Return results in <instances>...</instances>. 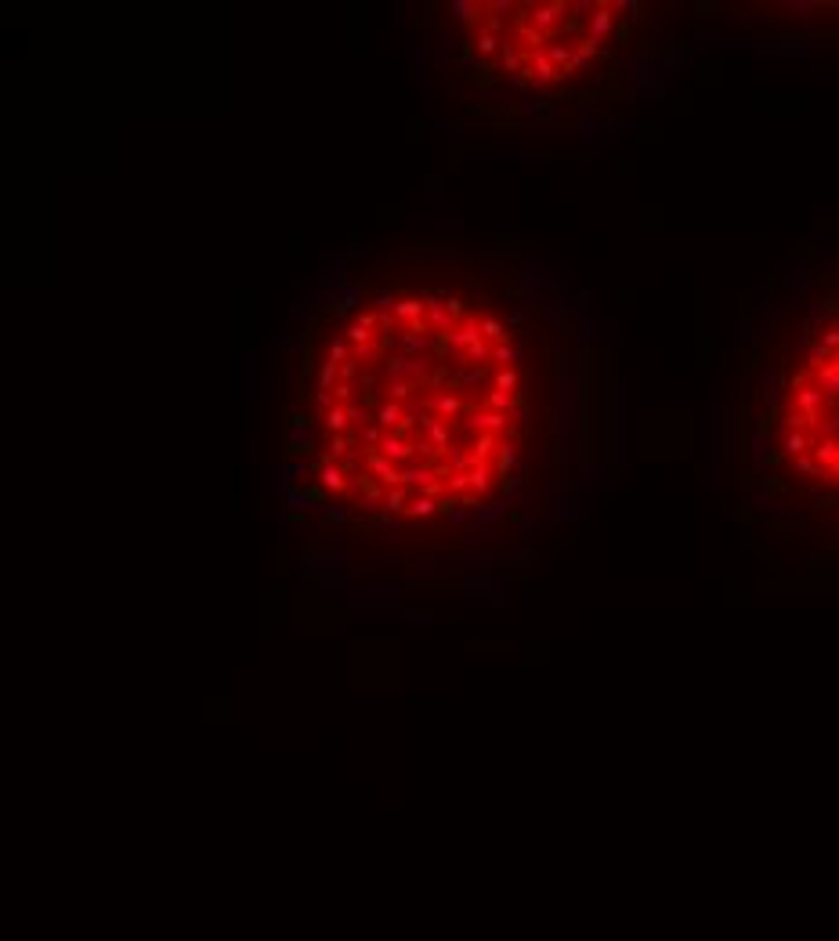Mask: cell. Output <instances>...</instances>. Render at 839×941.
Segmentation results:
<instances>
[{
	"label": "cell",
	"mask_w": 839,
	"mask_h": 941,
	"mask_svg": "<svg viewBox=\"0 0 839 941\" xmlns=\"http://www.w3.org/2000/svg\"><path fill=\"white\" fill-rule=\"evenodd\" d=\"M452 18L459 25H474L485 18V4H478V0H452Z\"/></svg>",
	"instance_id": "cell-12"
},
{
	"label": "cell",
	"mask_w": 839,
	"mask_h": 941,
	"mask_svg": "<svg viewBox=\"0 0 839 941\" xmlns=\"http://www.w3.org/2000/svg\"><path fill=\"white\" fill-rule=\"evenodd\" d=\"M517 22H514V40L521 44V51H543L546 47V33H539V29L528 22V8H517Z\"/></svg>",
	"instance_id": "cell-6"
},
{
	"label": "cell",
	"mask_w": 839,
	"mask_h": 941,
	"mask_svg": "<svg viewBox=\"0 0 839 941\" xmlns=\"http://www.w3.org/2000/svg\"><path fill=\"white\" fill-rule=\"evenodd\" d=\"M372 420H377L387 434H394V431L401 427V420H406V410H401V402H391V398H387V402L377 405V417H372Z\"/></svg>",
	"instance_id": "cell-10"
},
{
	"label": "cell",
	"mask_w": 839,
	"mask_h": 941,
	"mask_svg": "<svg viewBox=\"0 0 839 941\" xmlns=\"http://www.w3.org/2000/svg\"><path fill=\"white\" fill-rule=\"evenodd\" d=\"M355 326H362V330H369V333H380V316L377 311H358V319H355Z\"/></svg>",
	"instance_id": "cell-40"
},
{
	"label": "cell",
	"mask_w": 839,
	"mask_h": 941,
	"mask_svg": "<svg viewBox=\"0 0 839 941\" xmlns=\"http://www.w3.org/2000/svg\"><path fill=\"white\" fill-rule=\"evenodd\" d=\"M430 369H434V366H430L427 359H409V369H406V376H409V381H416V384H423L427 376H430Z\"/></svg>",
	"instance_id": "cell-36"
},
{
	"label": "cell",
	"mask_w": 839,
	"mask_h": 941,
	"mask_svg": "<svg viewBox=\"0 0 839 941\" xmlns=\"http://www.w3.org/2000/svg\"><path fill=\"white\" fill-rule=\"evenodd\" d=\"M427 316V301H420V297H398V304H394V319L406 326V323H416V319H423Z\"/></svg>",
	"instance_id": "cell-13"
},
{
	"label": "cell",
	"mask_w": 839,
	"mask_h": 941,
	"mask_svg": "<svg viewBox=\"0 0 839 941\" xmlns=\"http://www.w3.org/2000/svg\"><path fill=\"white\" fill-rule=\"evenodd\" d=\"M485 381H488V369L485 366H467V369H456L452 373V388H459V391H474Z\"/></svg>",
	"instance_id": "cell-14"
},
{
	"label": "cell",
	"mask_w": 839,
	"mask_h": 941,
	"mask_svg": "<svg viewBox=\"0 0 839 941\" xmlns=\"http://www.w3.org/2000/svg\"><path fill=\"white\" fill-rule=\"evenodd\" d=\"M434 478V467H427V463H406L401 467V485H416V489H427Z\"/></svg>",
	"instance_id": "cell-15"
},
{
	"label": "cell",
	"mask_w": 839,
	"mask_h": 941,
	"mask_svg": "<svg viewBox=\"0 0 839 941\" xmlns=\"http://www.w3.org/2000/svg\"><path fill=\"white\" fill-rule=\"evenodd\" d=\"M329 362H336V366H344L348 359H351V348H348V340H333L329 344V355H326Z\"/></svg>",
	"instance_id": "cell-38"
},
{
	"label": "cell",
	"mask_w": 839,
	"mask_h": 941,
	"mask_svg": "<svg viewBox=\"0 0 839 941\" xmlns=\"http://www.w3.org/2000/svg\"><path fill=\"white\" fill-rule=\"evenodd\" d=\"M319 485H322L326 492L340 496V492H348V489H351V478L344 475V467H340V463H333V467H322V470H319Z\"/></svg>",
	"instance_id": "cell-11"
},
{
	"label": "cell",
	"mask_w": 839,
	"mask_h": 941,
	"mask_svg": "<svg viewBox=\"0 0 839 941\" xmlns=\"http://www.w3.org/2000/svg\"><path fill=\"white\" fill-rule=\"evenodd\" d=\"M365 467H369V475L377 478L384 489H398V485H401V467L391 463L380 449H377V453H365Z\"/></svg>",
	"instance_id": "cell-5"
},
{
	"label": "cell",
	"mask_w": 839,
	"mask_h": 941,
	"mask_svg": "<svg viewBox=\"0 0 839 941\" xmlns=\"http://www.w3.org/2000/svg\"><path fill=\"white\" fill-rule=\"evenodd\" d=\"M434 511H438V500H430V496L416 492V496L409 500V507H406V518H430Z\"/></svg>",
	"instance_id": "cell-24"
},
{
	"label": "cell",
	"mask_w": 839,
	"mask_h": 941,
	"mask_svg": "<svg viewBox=\"0 0 839 941\" xmlns=\"http://www.w3.org/2000/svg\"><path fill=\"white\" fill-rule=\"evenodd\" d=\"M333 381H340V366L326 359V362L319 366V391H329V388H333Z\"/></svg>",
	"instance_id": "cell-34"
},
{
	"label": "cell",
	"mask_w": 839,
	"mask_h": 941,
	"mask_svg": "<svg viewBox=\"0 0 839 941\" xmlns=\"http://www.w3.org/2000/svg\"><path fill=\"white\" fill-rule=\"evenodd\" d=\"M449 381H452V373H449V366H445V362H438V366H434V369H430V376H427V381H423V388H427V391H442V388H445Z\"/></svg>",
	"instance_id": "cell-29"
},
{
	"label": "cell",
	"mask_w": 839,
	"mask_h": 941,
	"mask_svg": "<svg viewBox=\"0 0 839 941\" xmlns=\"http://www.w3.org/2000/svg\"><path fill=\"white\" fill-rule=\"evenodd\" d=\"M333 395H336V402H344V405H348L351 395H355V384H344V381H340V384L333 388Z\"/></svg>",
	"instance_id": "cell-47"
},
{
	"label": "cell",
	"mask_w": 839,
	"mask_h": 941,
	"mask_svg": "<svg viewBox=\"0 0 839 941\" xmlns=\"http://www.w3.org/2000/svg\"><path fill=\"white\" fill-rule=\"evenodd\" d=\"M416 388H420V384L409 381V376H401V381H387V395H391V402H406Z\"/></svg>",
	"instance_id": "cell-28"
},
{
	"label": "cell",
	"mask_w": 839,
	"mask_h": 941,
	"mask_svg": "<svg viewBox=\"0 0 839 941\" xmlns=\"http://www.w3.org/2000/svg\"><path fill=\"white\" fill-rule=\"evenodd\" d=\"M344 410H348V420H351V424H362V427H365V424H372V420L365 417V410H358V405H351V402H348Z\"/></svg>",
	"instance_id": "cell-44"
},
{
	"label": "cell",
	"mask_w": 839,
	"mask_h": 941,
	"mask_svg": "<svg viewBox=\"0 0 839 941\" xmlns=\"http://www.w3.org/2000/svg\"><path fill=\"white\" fill-rule=\"evenodd\" d=\"M463 427L478 431V434H503L510 427V420L503 413H492V410H467L463 413Z\"/></svg>",
	"instance_id": "cell-3"
},
{
	"label": "cell",
	"mask_w": 839,
	"mask_h": 941,
	"mask_svg": "<svg viewBox=\"0 0 839 941\" xmlns=\"http://www.w3.org/2000/svg\"><path fill=\"white\" fill-rule=\"evenodd\" d=\"M307 496H312V504H322V496H326V489H322V485H312V489H307Z\"/></svg>",
	"instance_id": "cell-51"
},
{
	"label": "cell",
	"mask_w": 839,
	"mask_h": 941,
	"mask_svg": "<svg viewBox=\"0 0 839 941\" xmlns=\"http://www.w3.org/2000/svg\"><path fill=\"white\" fill-rule=\"evenodd\" d=\"M514 8H517L514 0H492V4H485V11H488V15H495V18H500L503 11H514Z\"/></svg>",
	"instance_id": "cell-42"
},
{
	"label": "cell",
	"mask_w": 839,
	"mask_h": 941,
	"mask_svg": "<svg viewBox=\"0 0 839 941\" xmlns=\"http://www.w3.org/2000/svg\"><path fill=\"white\" fill-rule=\"evenodd\" d=\"M344 337H348L351 344H372V340H377V333H369V330H362V326H348Z\"/></svg>",
	"instance_id": "cell-41"
},
{
	"label": "cell",
	"mask_w": 839,
	"mask_h": 941,
	"mask_svg": "<svg viewBox=\"0 0 839 941\" xmlns=\"http://www.w3.org/2000/svg\"><path fill=\"white\" fill-rule=\"evenodd\" d=\"M568 8L572 4H565V0H550V4H532L528 8V22H532L539 33H546V37H553L557 29H561L565 22H568Z\"/></svg>",
	"instance_id": "cell-2"
},
{
	"label": "cell",
	"mask_w": 839,
	"mask_h": 941,
	"mask_svg": "<svg viewBox=\"0 0 839 941\" xmlns=\"http://www.w3.org/2000/svg\"><path fill=\"white\" fill-rule=\"evenodd\" d=\"M312 449H315V442H312V434H307V431H293L290 434V446H286L290 456H307Z\"/></svg>",
	"instance_id": "cell-27"
},
{
	"label": "cell",
	"mask_w": 839,
	"mask_h": 941,
	"mask_svg": "<svg viewBox=\"0 0 839 941\" xmlns=\"http://www.w3.org/2000/svg\"><path fill=\"white\" fill-rule=\"evenodd\" d=\"M449 492L459 496V500L467 496V492H471V470H459V475H452V478H449Z\"/></svg>",
	"instance_id": "cell-37"
},
{
	"label": "cell",
	"mask_w": 839,
	"mask_h": 941,
	"mask_svg": "<svg viewBox=\"0 0 839 941\" xmlns=\"http://www.w3.org/2000/svg\"><path fill=\"white\" fill-rule=\"evenodd\" d=\"M500 44H503V37H495V33H488L485 25H478V33H474V47H478V54H492V51H500Z\"/></svg>",
	"instance_id": "cell-26"
},
{
	"label": "cell",
	"mask_w": 839,
	"mask_h": 941,
	"mask_svg": "<svg viewBox=\"0 0 839 941\" xmlns=\"http://www.w3.org/2000/svg\"><path fill=\"white\" fill-rule=\"evenodd\" d=\"M449 311H452V319H463V301L459 297H449Z\"/></svg>",
	"instance_id": "cell-49"
},
{
	"label": "cell",
	"mask_w": 839,
	"mask_h": 941,
	"mask_svg": "<svg viewBox=\"0 0 839 941\" xmlns=\"http://www.w3.org/2000/svg\"><path fill=\"white\" fill-rule=\"evenodd\" d=\"M333 398H336L333 391H315V405H319V410H322V413H329V410H333V405H336Z\"/></svg>",
	"instance_id": "cell-43"
},
{
	"label": "cell",
	"mask_w": 839,
	"mask_h": 941,
	"mask_svg": "<svg viewBox=\"0 0 839 941\" xmlns=\"http://www.w3.org/2000/svg\"><path fill=\"white\" fill-rule=\"evenodd\" d=\"M394 304H398V297L391 290H377V297H372V311H377V316H394Z\"/></svg>",
	"instance_id": "cell-33"
},
{
	"label": "cell",
	"mask_w": 839,
	"mask_h": 941,
	"mask_svg": "<svg viewBox=\"0 0 839 941\" xmlns=\"http://www.w3.org/2000/svg\"><path fill=\"white\" fill-rule=\"evenodd\" d=\"M517 442H500V453H495V475H503L510 478L514 470H517Z\"/></svg>",
	"instance_id": "cell-17"
},
{
	"label": "cell",
	"mask_w": 839,
	"mask_h": 941,
	"mask_svg": "<svg viewBox=\"0 0 839 941\" xmlns=\"http://www.w3.org/2000/svg\"><path fill=\"white\" fill-rule=\"evenodd\" d=\"M362 391H365V395H377V381H372V376H369V373L362 376Z\"/></svg>",
	"instance_id": "cell-50"
},
{
	"label": "cell",
	"mask_w": 839,
	"mask_h": 941,
	"mask_svg": "<svg viewBox=\"0 0 839 941\" xmlns=\"http://www.w3.org/2000/svg\"><path fill=\"white\" fill-rule=\"evenodd\" d=\"M286 420H290V427H293V431H307L315 417H307V413H293V417H286Z\"/></svg>",
	"instance_id": "cell-46"
},
{
	"label": "cell",
	"mask_w": 839,
	"mask_h": 941,
	"mask_svg": "<svg viewBox=\"0 0 839 941\" xmlns=\"http://www.w3.org/2000/svg\"><path fill=\"white\" fill-rule=\"evenodd\" d=\"M423 434H427V442H430L434 449H438L442 456H449V442H452V431H449V424H442L438 417H434V420L427 424V431H423Z\"/></svg>",
	"instance_id": "cell-16"
},
{
	"label": "cell",
	"mask_w": 839,
	"mask_h": 941,
	"mask_svg": "<svg viewBox=\"0 0 839 941\" xmlns=\"http://www.w3.org/2000/svg\"><path fill=\"white\" fill-rule=\"evenodd\" d=\"M445 463H449L452 475H459V470H471V467H474V453H471V446H452L449 456H445Z\"/></svg>",
	"instance_id": "cell-22"
},
{
	"label": "cell",
	"mask_w": 839,
	"mask_h": 941,
	"mask_svg": "<svg viewBox=\"0 0 839 941\" xmlns=\"http://www.w3.org/2000/svg\"><path fill=\"white\" fill-rule=\"evenodd\" d=\"M481 337H485L488 344H503V340H507V330H503L500 319H481Z\"/></svg>",
	"instance_id": "cell-31"
},
{
	"label": "cell",
	"mask_w": 839,
	"mask_h": 941,
	"mask_svg": "<svg viewBox=\"0 0 839 941\" xmlns=\"http://www.w3.org/2000/svg\"><path fill=\"white\" fill-rule=\"evenodd\" d=\"M445 337H449V348H452L456 355H467L474 344L481 340V323H478L474 316H463V319L456 323V330L445 333Z\"/></svg>",
	"instance_id": "cell-4"
},
{
	"label": "cell",
	"mask_w": 839,
	"mask_h": 941,
	"mask_svg": "<svg viewBox=\"0 0 839 941\" xmlns=\"http://www.w3.org/2000/svg\"><path fill=\"white\" fill-rule=\"evenodd\" d=\"M401 352H406V359H423L427 348H430V337H420V333H401Z\"/></svg>",
	"instance_id": "cell-23"
},
{
	"label": "cell",
	"mask_w": 839,
	"mask_h": 941,
	"mask_svg": "<svg viewBox=\"0 0 839 941\" xmlns=\"http://www.w3.org/2000/svg\"><path fill=\"white\" fill-rule=\"evenodd\" d=\"M500 58H503V66H507L510 76H521L524 66H528V51H521V44L514 40V33L503 37V44H500Z\"/></svg>",
	"instance_id": "cell-8"
},
{
	"label": "cell",
	"mask_w": 839,
	"mask_h": 941,
	"mask_svg": "<svg viewBox=\"0 0 839 941\" xmlns=\"http://www.w3.org/2000/svg\"><path fill=\"white\" fill-rule=\"evenodd\" d=\"M471 453H474V463H492V453H500V434H478Z\"/></svg>",
	"instance_id": "cell-18"
},
{
	"label": "cell",
	"mask_w": 839,
	"mask_h": 941,
	"mask_svg": "<svg viewBox=\"0 0 839 941\" xmlns=\"http://www.w3.org/2000/svg\"><path fill=\"white\" fill-rule=\"evenodd\" d=\"M430 413L438 417V420H452L459 413H467V402H463V395L449 391V395H434L430 398Z\"/></svg>",
	"instance_id": "cell-9"
},
{
	"label": "cell",
	"mask_w": 839,
	"mask_h": 941,
	"mask_svg": "<svg viewBox=\"0 0 839 941\" xmlns=\"http://www.w3.org/2000/svg\"><path fill=\"white\" fill-rule=\"evenodd\" d=\"M322 424H326L329 438H333V434H348V427H351V420H348V410H344V405H333L329 413H322Z\"/></svg>",
	"instance_id": "cell-21"
},
{
	"label": "cell",
	"mask_w": 839,
	"mask_h": 941,
	"mask_svg": "<svg viewBox=\"0 0 839 941\" xmlns=\"http://www.w3.org/2000/svg\"><path fill=\"white\" fill-rule=\"evenodd\" d=\"M406 369H409V359H406V355H394V359H387V362H384L387 381H401V376H406Z\"/></svg>",
	"instance_id": "cell-35"
},
{
	"label": "cell",
	"mask_w": 839,
	"mask_h": 941,
	"mask_svg": "<svg viewBox=\"0 0 839 941\" xmlns=\"http://www.w3.org/2000/svg\"><path fill=\"white\" fill-rule=\"evenodd\" d=\"M503 507H481L478 514H474V525H495V521H503Z\"/></svg>",
	"instance_id": "cell-39"
},
{
	"label": "cell",
	"mask_w": 839,
	"mask_h": 941,
	"mask_svg": "<svg viewBox=\"0 0 839 941\" xmlns=\"http://www.w3.org/2000/svg\"><path fill=\"white\" fill-rule=\"evenodd\" d=\"M351 359L355 362H377L380 359V344L372 340V344H351Z\"/></svg>",
	"instance_id": "cell-32"
},
{
	"label": "cell",
	"mask_w": 839,
	"mask_h": 941,
	"mask_svg": "<svg viewBox=\"0 0 839 941\" xmlns=\"http://www.w3.org/2000/svg\"><path fill=\"white\" fill-rule=\"evenodd\" d=\"M811 326L803 362L770 391V424L778 427V460L814 485V500L839 504V304L828 301Z\"/></svg>",
	"instance_id": "cell-1"
},
{
	"label": "cell",
	"mask_w": 839,
	"mask_h": 941,
	"mask_svg": "<svg viewBox=\"0 0 839 941\" xmlns=\"http://www.w3.org/2000/svg\"><path fill=\"white\" fill-rule=\"evenodd\" d=\"M456 504H459V496H452V492H445V496L438 500V511H442V514H452V511H459Z\"/></svg>",
	"instance_id": "cell-48"
},
{
	"label": "cell",
	"mask_w": 839,
	"mask_h": 941,
	"mask_svg": "<svg viewBox=\"0 0 839 941\" xmlns=\"http://www.w3.org/2000/svg\"><path fill=\"white\" fill-rule=\"evenodd\" d=\"M409 500H413V492L406 489V485H398V489H387V500H384V511L387 514H406V507H409Z\"/></svg>",
	"instance_id": "cell-25"
},
{
	"label": "cell",
	"mask_w": 839,
	"mask_h": 941,
	"mask_svg": "<svg viewBox=\"0 0 839 941\" xmlns=\"http://www.w3.org/2000/svg\"><path fill=\"white\" fill-rule=\"evenodd\" d=\"M517 384H521V376L514 366H500L492 373V391H507V395H517Z\"/></svg>",
	"instance_id": "cell-20"
},
{
	"label": "cell",
	"mask_w": 839,
	"mask_h": 941,
	"mask_svg": "<svg viewBox=\"0 0 839 941\" xmlns=\"http://www.w3.org/2000/svg\"><path fill=\"white\" fill-rule=\"evenodd\" d=\"M492 475H495V467H492V463H474V467H471V492H478V496L485 500L488 489H492Z\"/></svg>",
	"instance_id": "cell-19"
},
{
	"label": "cell",
	"mask_w": 839,
	"mask_h": 941,
	"mask_svg": "<svg viewBox=\"0 0 839 941\" xmlns=\"http://www.w3.org/2000/svg\"><path fill=\"white\" fill-rule=\"evenodd\" d=\"M427 301V326H434L438 333H452L456 330V323H452V311H449V301H442V297H423Z\"/></svg>",
	"instance_id": "cell-7"
},
{
	"label": "cell",
	"mask_w": 839,
	"mask_h": 941,
	"mask_svg": "<svg viewBox=\"0 0 839 941\" xmlns=\"http://www.w3.org/2000/svg\"><path fill=\"white\" fill-rule=\"evenodd\" d=\"M355 376H358V362H355V359H348L344 366H340V381H344V384H351Z\"/></svg>",
	"instance_id": "cell-45"
},
{
	"label": "cell",
	"mask_w": 839,
	"mask_h": 941,
	"mask_svg": "<svg viewBox=\"0 0 839 941\" xmlns=\"http://www.w3.org/2000/svg\"><path fill=\"white\" fill-rule=\"evenodd\" d=\"M517 359H521V352L514 348V344H507V340H503V344H492V362H500V366H514Z\"/></svg>",
	"instance_id": "cell-30"
}]
</instances>
